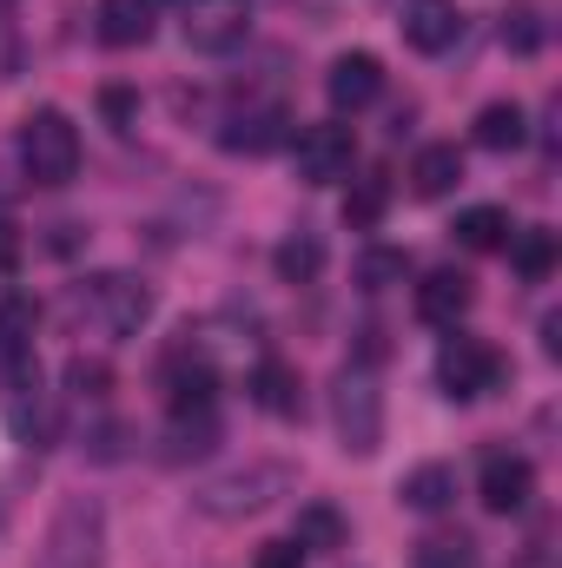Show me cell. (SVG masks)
Wrapping results in <instances>:
<instances>
[{"mask_svg": "<svg viewBox=\"0 0 562 568\" xmlns=\"http://www.w3.org/2000/svg\"><path fill=\"white\" fill-rule=\"evenodd\" d=\"M298 489V469L279 463V456H252L239 469H219L192 489V509L212 516V523H245V516H265L272 503H284Z\"/></svg>", "mask_w": 562, "mask_h": 568, "instance_id": "6da1fadb", "label": "cell"}, {"mask_svg": "<svg viewBox=\"0 0 562 568\" xmlns=\"http://www.w3.org/2000/svg\"><path fill=\"white\" fill-rule=\"evenodd\" d=\"M67 311H73L87 331L127 344V337H140L145 324H152V284L133 278V272H93V278L73 284Z\"/></svg>", "mask_w": 562, "mask_h": 568, "instance_id": "7a4b0ae2", "label": "cell"}, {"mask_svg": "<svg viewBox=\"0 0 562 568\" xmlns=\"http://www.w3.org/2000/svg\"><path fill=\"white\" fill-rule=\"evenodd\" d=\"M331 424L344 456H378L384 449V390H378V371L358 357L331 377Z\"/></svg>", "mask_w": 562, "mask_h": 568, "instance_id": "3957f363", "label": "cell"}, {"mask_svg": "<svg viewBox=\"0 0 562 568\" xmlns=\"http://www.w3.org/2000/svg\"><path fill=\"white\" fill-rule=\"evenodd\" d=\"M20 172L33 185H67L80 172V126L60 106H33L20 120Z\"/></svg>", "mask_w": 562, "mask_h": 568, "instance_id": "277c9868", "label": "cell"}, {"mask_svg": "<svg viewBox=\"0 0 562 568\" xmlns=\"http://www.w3.org/2000/svg\"><path fill=\"white\" fill-rule=\"evenodd\" d=\"M0 410H7V429H13L27 449L53 436V404H47L40 351H0Z\"/></svg>", "mask_w": 562, "mask_h": 568, "instance_id": "5b68a950", "label": "cell"}, {"mask_svg": "<svg viewBox=\"0 0 562 568\" xmlns=\"http://www.w3.org/2000/svg\"><path fill=\"white\" fill-rule=\"evenodd\" d=\"M100 549H107V516L93 496H67L47 523V542L33 568H100Z\"/></svg>", "mask_w": 562, "mask_h": 568, "instance_id": "8992f818", "label": "cell"}, {"mask_svg": "<svg viewBox=\"0 0 562 568\" xmlns=\"http://www.w3.org/2000/svg\"><path fill=\"white\" fill-rule=\"evenodd\" d=\"M436 384H443L450 404H476V397L503 390V357H496V344L463 337V331L443 337V351H436Z\"/></svg>", "mask_w": 562, "mask_h": 568, "instance_id": "52a82bcc", "label": "cell"}, {"mask_svg": "<svg viewBox=\"0 0 562 568\" xmlns=\"http://www.w3.org/2000/svg\"><path fill=\"white\" fill-rule=\"evenodd\" d=\"M291 165H298L304 185H338V179H351V165H358L351 126H344V120H311V126H298V133H291Z\"/></svg>", "mask_w": 562, "mask_h": 568, "instance_id": "ba28073f", "label": "cell"}, {"mask_svg": "<svg viewBox=\"0 0 562 568\" xmlns=\"http://www.w3.org/2000/svg\"><path fill=\"white\" fill-rule=\"evenodd\" d=\"M179 33L192 53H232L252 33V0H179Z\"/></svg>", "mask_w": 562, "mask_h": 568, "instance_id": "9c48e42d", "label": "cell"}, {"mask_svg": "<svg viewBox=\"0 0 562 568\" xmlns=\"http://www.w3.org/2000/svg\"><path fill=\"white\" fill-rule=\"evenodd\" d=\"M159 377H165V404H172V410H192V404H219V371H212V357H205V344H199L192 331H185V337L165 351Z\"/></svg>", "mask_w": 562, "mask_h": 568, "instance_id": "30bf717a", "label": "cell"}, {"mask_svg": "<svg viewBox=\"0 0 562 568\" xmlns=\"http://www.w3.org/2000/svg\"><path fill=\"white\" fill-rule=\"evenodd\" d=\"M476 496H483L490 516H516V509H530V496H536V463H530L523 449H490L483 469H476Z\"/></svg>", "mask_w": 562, "mask_h": 568, "instance_id": "8fae6325", "label": "cell"}, {"mask_svg": "<svg viewBox=\"0 0 562 568\" xmlns=\"http://www.w3.org/2000/svg\"><path fill=\"white\" fill-rule=\"evenodd\" d=\"M378 93H384V67H378V53H338V60H331V73H324V100H331L338 113H364V106H378Z\"/></svg>", "mask_w": 562, "mask_h": 568, "instance_id": "7c38bea8", "label": "cell"}, {"mask_svg": "<svg viewBox=\"0 0 562 568\" xmlns=\"http://www.w3.org/2000/svg\"><path fill=\"white\" fill-rule=\"evenodd\" d=\"M470 304H476V291H470V278H463L456 265L423 272V284H418V317L430 324V331H456V324L470 317Z\"/></svg>", "mask_w": 562, "mask_h": 568, "instance_id": "4fadbf2b", "label": "cell"}, {"mask_svg": "<svg viewBox=\"0 0 562 568\" xmlns=\"http://www.w3.org/2000/svg\"><path fill=\"white\" fill-rule=\"evenodd\" d=\"M159 27V0H100L93 7V40L127 53V47H145Z\"/></svg>", "mask_w": 562, "mask_h": 568, "instance_id": "5bb4252c", "label": "cell"}, {"mask_svg": "<svg viewBox=\"0 0 562 568\" xmlns=\"http://www.w3.org/2000/svg\"><path fill=\"white\" fill-rule=\"evenodd\" d=\"M219 436H225V429H219V404H192V410H172L159 456H165V463H199V456L219 449Z\"/></svg>", "mask_w": 562, "mask_h": 568, "instance_id": "9a60e30c", "label": "cell"}, {"mask_svg": "<svg viewBox=\"0 0 562 568\" xmlns=\"http://www.w3.org/2000/svg\"><path fill=\"white\" fill-rule=\"evenodd\" d=\"M404 47H418V53H443V47H456V33H463V13H456V0H404Z\"/></svg>", "mask_w": 562, "mask_h": 568, "instance_id": "2e32d148", "label": "cell"}, {"mask_svg": "<svg viewBox=\"0 0 562 568\" xmlns=\"http://www.w3.org/2000/svg\"><path fill=\"white\" fill-rule=\"evenodd\" d=\"M245 390H252V404H259L265 417H298V410H304V377H298V364H284V357H259Z\"/></svg>", "mask_w": 562, "mask_h": 568, "instance_id": "e0dca14e", "label": "cell"}, {"mask_svg": "<svg viewBox=\"0 0 562 568\" xmlns=\"http://www.w3.org/2000/svg\"><path fill=\"white\" fill-rule=\"evenodd\" d=\"M284 106H245V113H232L225 120V133H219V145L225 152H245V159H259V152H272V145H284Z\"/></svg>", "mask_w": 562, "mask_h": 568, "instance_id": "ac0fdd59", "label": "cell"}, {"mask_svg": "<svg viewBox=\"0 0 562 568\" xmlns=\"http://www.w3.org/2000/svg\"><path fill=\"white\" fill-rule=\"evenodd\" d=\"M456 185H463V152L450 140L418 145V159H411V192H418V199H450Z\"/></svg>", "mask_w": 562, "mask_h": 568, "instance_id": "d6986e66", "label": "cell"}, {"mask_svg": "<svg viewBox=\"0 0 562 568\" xmlns=\"http://www.w3.org/2000/svg\"><path fill=\"white\" fill-rule=\"evenodd\" d=\"M398 503L418 509V516H443L456 503V469L450 463H418L404 483H398Z\"/></svg>", "mask_w": 562, "mask_h": 568, "instance_id": "ffe728a7", "label": "cell"}, {"mask_svg": "<svg viewBox=\"0 0 562 568\" xmlns=\"http://www.w3.org/2000/svg\"><path fill=\"white\" fill-rule=\"evenodd\" d=\"M503 252H510V265L530 284H543L556 272V232H550V225H510V245H503Z\"/></svg>", "mask_w": 562, "mask_h": 568, "instance_id": "44dd1931", "label": "cell"}, {"mask_svg": "<svg viewBox=\"0 0 562 568\" xmlns=\"http://www.w3.org/2000/svg\"><path fill=\"white\" fill-rule=\"evenodd\" d=\"M272 272H279L284 284H311L318 272H324V239H318L311 225L284 232V239H279V252H272Z\"/></svg>", "mask_w": 562, "mask_h": 568, "instance_id": "7402d4cb", "label": "cell"}, {"mask_svg": "<svg viewBox=\"0 0 562 568\" xmlns=\"http://www.w3.org/2000/svg\"><path fill=\"white\" fill-rule=\"evenodd\" d=\"M496 40H503L516 60H530V53H543V47H550V13H543L536 0H510V13H503Z\"/></svg>", "mask_w": 562, "mask_h": 568, "instance_id": "603a6c76", "label": "cell"}, {"mask_svg": "<svg viewBox=\"0 0 562 568\" xmlns=\"http://www.w3.org/2000/svg\"><path fill=\"white\" fill-rule=\"evenodd\" d=\"M450 239H456L463 252H503V245H510V212H503V205H470V212H456Z\"/></svg>", "mask_w": 562, "mask_h": 568, "instance_id": "cb8c5ba5", "label": "cell"}, {"mask_svg": "<svg viewBox=\"0 0 562 568\" xmlns=\"http://www.w3.org/2000/svg\"><path fill=\"white\" fill-rule=\"evenodd\" d=\"M523 140H530V113H523L516 100H490V106L476 113V145H483V152H516Z\"/></svg>", "mask_w": 562, "mask_h": 568, "instance_id": "d4e9b609", "label": "cell"}, {"mask_svg": "<svg viewBox=\"0 0 562 568\" xmlns=\"http://www.w3.org/2000/svg\"><path fill=\"white\" fill-rule=\"evenodd\" d=\"M304 556H331V549H344V516L331 509V503H304L298 509V536H291Z\"/></svg>", "mask_w": 562, "mask_h": 568, "instance_id": "484cf974", "label": "cell"}, {"mask_svg": "<svg viewBox=\"0 0 562 568\" xmlns=\"http://www.w3.org/2000/svg\"><path fill=\"white\" fill-rule=\"evenodd\" d=\"M107 390H113V364H107V357H67V397H73V404L100 410Z\"/></svg>", "mask_w": 562, "mask_h": 568, "instance_id": "4316f807", "label": "cell"}, {"mask_svg": "<svg viewBox=\"0 0 562 568\" xmlns=\"http://www.w3.org/2000/svg\"><path fill=\"white\" fill-rule=\"evenodd\" d=\"M411 568H483L470 536H423L411 549Z\"/></svg>", "mask_w": 562, "mask_h": 568, "instance_id": "83f0119b", "label": "cell"}, {"mask_svg": "<svg viewBox=\"0 0 562 568\" xmlns=\"http://www.w3.org/2000/svg\"><path fill=\"white\" fill-rule=\"evenodd\" d=\"M33 331H40L33 297H7L0 304V351H33Z\"/></svg>", "mask_w": 562, "mask_h": 568, "instance_id": "f1b7e54d", "label": "cell"}, {"mask_svg": "<svg viewBox=\"0 0 562 568\" xmlns=\"http://www.w3.org/2000/svg\"><path fill=\"white\" fill-rule=\"evenodd\" d=\"M404 272H411V258H404V252H391V245H378V252H364V258H358V284H364V291L404 284Z\"/></svg>", "mask_w": 562, "mask_h": 568, "instance_id": "f546056e", "label": "cell"}, {"mask_svg": "<svg viewBox=\"0 0 562 568\" xmlns=\"http://www.w3.org/2000/svg\"><path fill=\"white\" fill-rule=\"evenodd\" d=\"M87 456H93V463L127 456V424H120V417H100V424L87 429Z\"/></svg>", "mask_w": 562, "mask_h": 568, "instance_id": "4dcf8cb0", "label": "cell"}, {"mask_svg": "<svg viewBox=\"0 0 562 568\" xmlns=\"http://www.w3.org/2000/svg\"><path fill=\"white\" fill-rule=\"evenodd\" d=\"M344 219H351L358 232H364V225H378V219H384V185H378V179H364V185L344 199Z\"/></svg>", "mask_w": 562, "mask_h": 568, "instance_id": "1f68e13d", "label": "cell"}, {"mask_svg": "<svg viewBox=\"0 0 562 568\" xmlns=\"http://www.w3.org/2000/svg\"><path fill=\"white\" fill-rule=\"evenodd\" d=\"M100 106H107V120H113L120 133H133V120H140V100H133L127 87H107V93H100Z\"/></svg>", "mask_w": 562, "mask_h": 568, "instance_id": "d6a6232c", "label": "cell"}, {"mask_svg": "<svg viewBox=\"0 0 562 568\" xmlns=\"http://www.w3.org/2000/svg\"><path fill=\"white\" fill-rule=\"evenodd\" d=\"M252 568H304V549H298V542H265Z\"/></svg>", "mask_w": 562, "mask_h": 568, "instance_id": "836d02e7", "label": "cell"}, {"mask_svg": "<svg viewBox=\"0 0 562 568\" xmlns=\"http://www.w3.org/2000/svg\"><path fill=\"white\" fill-rule=\"evenodd\" d=\"M20 265V232H13V219H0V272H13Z\"/></svg>", "mask_w": 562, "mask_h": 568, "instance_id": "e575fe53", "label": "cell"}, {"mask_svg": "<svg viewBox=\"0 0 562 568\" xmlns=\"http://www.w3.org/2000/svg\"><path fill=\"white\" fill-rule=\"evenodd\" d=\"M543 351H550V357H556V351H562V317H556V311L543 317Z\"/></svg>", "mask_w": 562, "mask_h": 568, "instance_id": "d590c367", "label": "cell"}, {"mask_svg": "<svg viewBox=\"0 0 562 568\" xmlns=\"http://www.w3.org/2000/svg\"><path fill=\"white\" fill-rule=\"evenodd\" d=\"M0 205H7V185H0Z\"/></svg>", "mask_w": 562, "mask_h": 568, "instance_id": "8d00e7d4", "label": "cell"}]
</instances>
